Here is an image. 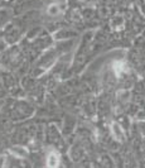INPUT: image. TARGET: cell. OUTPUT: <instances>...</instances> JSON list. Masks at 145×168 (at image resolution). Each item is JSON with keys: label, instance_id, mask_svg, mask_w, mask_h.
Instances as JSON below:
<instances>
[{"label": "cell", "instance_id": "1", "mask_svg": "<svg viewBox=\"0 0 145 168\" xmlns=\"http://www.w3.org/2000/svg\"><path fill=\"white\" fill-rule=\"evenodd\" d=\"M111 130H112L114 137L116 138L117 140H122V139H124V131H122L121 126H120L119 124H116V123H114V124L111 125Z\"/></svg>", "mask_w": 145, "mask_h": 168}, {"label": "cell", "instance_id": "2", "mask_svg": "<svg viewBox=\"0 0 145 168\" xmlns=\"http://www.w3.org/2000/svg\"><path fill=\"white\" fill-rule=\"evenodd\" d=\"M59 164V157L58 154H56V153H51V154L48 156L47 158V166L48 167H58Z\"/></svg>", "mask_w": 145, "mask_h": 168}, {"label": "cell", "instance_id": "3", "mask_svg": "<svg viewBox=\"0 0 145 168\" xmlns=\"http://www.w3.org/2000/svg\"><path fill=\"white\" fill-rule=\"evenodd\" d=\"M58 13H59L58 4H51V5L48 7V14L49 15H57Z\"/></svg>", "mask_w": 145, "mask_h": 168}, {"label": "cell", "instance_id": "4", "mask_svg": "<svg viewBox=\"0 0 145 168\" xmlns=\"http://www.w3.org/2000/svg\"><path fill=\"white\" fill-rule=\"evenodd\" d=\"M12 150L15 153L18 157H26L27 156V150L24 149V148H22V147H15V148H13Z\"/></svg>", "mask_w": 145, "mask_h": 168}, {"label": "cell", "instance_id": "5", "mask_svg": "<svg viewBox=\"0 0 145 168\" xmlns=\"http://www.w3.org/2000/svg\"><path fill=\"white\" fill-rule=\"evenodd\" d=\"M114 70L119 75V73L124 70V63L122 62H116V63H115V66H114Z\"/></svg>", "mask_w": 145, "mask_h": 168}]
</instances>
